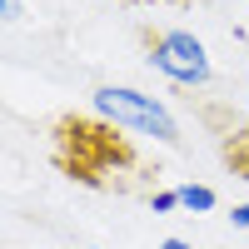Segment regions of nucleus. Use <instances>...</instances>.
Returning a JSON list of instances; mask_svg holds the SVG:
<instances>
[{
  "label": "nucleus",
  "instance_id": "1",
  "mask_svg": "<svg viewBox=\"0 0 249 249\" xmlns=\"http://www.w3.org/2000/svg\"><path fill=\"white\" fill-rule=\"evenodd\" d=\"M90 105L100 120H110L115 130H130V135H144V140H160V144H175L179 140V124L175 115L160 105L155 95H144L135 85H100L90 95Z\"/></svg>",
  "mask_w": 249,
  "mask_h": 249
},
{
  "label": "nucleus",
  "instance_id": "2",
  "mask_svg": "<svg viewBox=\"0 0 249 249\" xmlns=\"http://www.w3.org/2000/svg\"><path fill=\"white\" fill-rule=\"evenodd\" d=\"M144 60H150V70H160L170 85H184V90L210 85V75H214L210 50L195 30H155L144 40Z\"/></svg>",
  "mask_w": 249,
  "mask_h": 249
},
{
  "label": "nucleus",
  "instance_id": "3",
  "mask_svg": "<svg viewBox=\"0 0 249 249\" xmlns=\"http://www.w3.org/2000/svg\"><path fill=\"white\" fill-rule=\"evenodd\" d=\"M179 204H184L190 214H210L214 204H219V195L210 190V184H179Z\"/></svg>",
  "mask_w": 249,
  "mask_h": 249
},
{
  "label": "nucleus",
  "instance_id": "4",
  "mask_svg": "<svg viewBox=\"0 0 249 249\" xmlns=\"http://www.w3.org/2000/svg\"><path fill=\"white\" fill-rule=\"evenodd\" d=\"M224 160H230V170L239 179H249V130H239L230 144H224Z\"/></svg>",
  "mask_w": 249,
  "mask_h": 249
},
{
  "label": "nucleus",
  "instance_id": "5",
  "mask_svg": "<svg viewBox=\"0 0 249 249\" xmlns=\"http://www.w3.org/2000/svg\"><path fill=\"white\" fill-rule=\"evenodd\" d=\"M150 210H155V214H170V210H184V204H179V190H160V195H150Z\"/></svg>",
  "mask_w": 249,
  "mask_h": 249
},
{
  "label": "nucleus",
  "instance_id": "6",
  "mask_svg": "<svg viewBox=\"0 0 249 249\" xmlns=\"http://www.w3.org/2000/svg\"><path fill=\"white\" fill-rule=\"evenodd\" d=\"M230 224H234V230H249V199L230 210Z\"/></svg>",
  "mask_w": 249,
  "mask_h": 249
},
{
  "label": "nucleus",
  "instance_id": "7",
  "mask_svg": "<svg viewBox=\"0 0 249 249\" xmlns=\"http://www.w3.org/2000/svg\"><path fill=\"white\" fill-rule=\"evenodd\" d=\"M20 15V0H0V20H15Z\"/></svg>",
  "mask_w": 249,
  "mask_h": 249
},
{
  "label": "nucleus",
  "instance_id": "8",
  "mask_svg": "<svg viewBox=\"0 0 249 249\" xmlns=\"http://www.w3.org/2000/svg\"><path fill=\"white\" fill-rule=\"evenodd\" d=\"M155 249H190V244H184V239H175V234H170V239H160Z\"/></svg>",
  "mask_w": 249,
  "mask_h": 249
},
{
  "label": "nucleus",
  "instance_id": "9",
  "mask_svg": "<svg viewBox=\"0 0 249 249\" xmlns=\"http://www.w3.org/2000/svg\"><path fill=\"white\" fill-rule=\"evenodd\" d=\"M135 5H179V0H135Z\"/></svg>",
  "mask_w": 249,
  "mask_h": 249
}]
</instances>
